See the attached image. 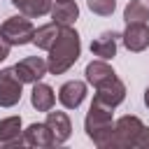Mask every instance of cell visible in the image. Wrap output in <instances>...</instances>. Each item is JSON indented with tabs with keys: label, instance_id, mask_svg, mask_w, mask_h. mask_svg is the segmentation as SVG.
<instances>
[{
	"label": "cell",
	"instance_id": "obj_13",
	"mask_svg": "<svg viewBox=\"0 0 149 149\" xmlns=\"http://www.w3.org/2000/svg\"><path fill=\"white\" fill-rule=\"evenodd\" d=\"M23 144H28V147H51V144H56V140H54L47 123H30L23 130Z\"/></svg>",
	"mask_w": 149,
	"mask_h": 149
},
{
	"label": "cell",
	"instance_id": "obj_9",
	"mask_svg": "<svg viewBox=\"0 0 149 149\" xmlns=\"http://www.w3.org/2000/svg\"><path fill=\"white\" fill-rule=\"evenodd\" d=\"M84 98H86V84L79 79H70L58 88V100L68 109H77L84 102Z\"/></svg>",
	"mask_w": 149,
	"mask_h": 149
},
{
	"label": "cell",
	"instance_id": "obj_4",
	"mask_svg": "<svg viewBox=\"0 0 149 149\" xmlns=\"http://www.w3.org/2000/svg\"><path fill=\"white\" fill-rule=\"evenodd\" d=\"M33 33H35V28H33V23H30V19L28 16H9V19H5V23L0 26V35L12 44V47H21V44H28V42H33Z\"/></svg>",
	"mask_w": 149,
	"mask_h": 149
},
{
	"label": "cell",
	"instance_id": "obj_23",
	"mask_svg": "<svg viewBox=\"0 0 149 149\" xmlns=\"http://www.w3.org/2000/svg\"><path fill=\"white\" fill-rule=\"evenodd\" d=\"M144 105L149 107V86H147V91H144Z\"/></svg>",
	"mask_w": 149,
	"mask_h": 149
},
{
	"label": "cell",
	"instance_id": "obj_22",
	"mask_svg": "<svg viewBox=\"0 0 149 149\" xmlns=\"http://www.w3.org/2000/svg\"><path fill=\"white\" fill-rule=\"evenodd\" d=\"M9 49H12V44H9V42L0 35V61H5V58L9 56Z\"/></svg>",
	"mask_w": 149,
	"mask_h": 149
},
{
	"label": "cell",
	"instance_id": "obj_18",
	"mask_svg": "<svg viewBox=\"0 0 149 149\" xmlns=\"http://www.w3.org/2000/svg\"><path fill=\"white\" fill-rule=\"evenodd\" d=\"M84 74H86V81L91 84V86H98L102 79H107V77H112L114 74V70L100 58V61H91L88 65H86V70H84Z\"/></svg>",
	"mask_w": 149,
	"mask_h": 149
},
{
	"label": "cell",
	"instance_id": "obj_3",
	"mask_svg": "<svg viewBox=\"0 0 149 149\" xmlns=\"http://www.w3.org/2000/svg\"><path fill=\"white\" fill-rule=\"evenodd\" d=\"M144 123L133 116V114H126L121 119L114 121V128H112V135L107 140V147L105 149H116V147H135V140L137 135L142 133Z\"/></svg>",
	"mask_w": 149,
	"mask_h": 149
},
{
	"label": "cell",
	"instance_id": "obj_11",
	"mask_svg": "<svg viewBox=\"0 0 149 149\" xmlns=\"http://www.w3.org/2000/svg\"><path fill=\"white\" fill-rule=\"evenodd\" d=\"M51 21L58 23V26H72L77 19H79V7L74 0H56L51 2Z\"/></svg>",
	"mask_w": 149,
	"mask_h": 149
},
{
	"label": "cell",
	"instance_id": "obj_19",
	"mask_svg": "<svg viewBox=\"0 0 149 149\" xmlns=\"http://www.w3.org/2000/svg\"><path fill=\"white\" fill-rule=\"evenodd\" d=\"M123 19H126V23H133V21L147 23L149 21V2L147 0H130L123 9Z\"/></svg>",
	"mask_w": 149,
	"mask_h": 149
},
{
	"label": "cell",
	"instance_id": "obj_6",
	"mask_svg": "<svg viewBox=\"0 0 149 149\" xmlns=\"http://www.w3.org/2000/svg\"><path fill=\"white\" fill-rule=\"evenodd\" d=\"M21 86L23 81L14 74V68L0 70V107H14L21 100Z\"/></svg>",
	"mask_w": 149,
	"mask_h": 149
},
{
	"label": "cell",
	"instance_id": "obj_17",
	"mask_svg": "<svg viewBox=\"0 0 149 149\" xmlns=\"http://www.w3.org/2000/svg\"><path fill=\"white\" fill-rule=\"evenodd\" d=\"M58 30H61V26L58 23H44V26H40L35 33H33V44L35 47H40V49H44V51H49V47L54 44V40L58 37Z\"/></svg>",
	"mask_w": 149,
	"mask_h": 149
},
{
	"label": "cell",
	"instance_id": "obj_1",
	"mask_svg": "<svg viewBox=\"0 0 149 149\" xmlns=\"http://www.w3.org/2000/svg\"><path fill=\"white\" fill-rule=\"evenodd\" d=\"M81 54V40L72 26H61L58 37L49 47V58H47V70L51 74H63L68 72Z\"/></svg>",
	"mask_w": 149,
	"mask_h": 149
},
{
	"label": "cell",
	"instance_id": "obj_14",
	"mask_svg": "<svg viewBox=\"0 0 149 149\" xmlns=\"http://www.w3.org/2000/svg\"><path fill=\"white\" fill-rule=\"evenodd\" d=\"M116 40H119V33L105 30V33H100V35L91 42V51H93L98 58L109 61V58H114V54H116Z\"/></svg>",
	"mask_w": 149,
	"mask_h": 149
},
{
	"label": "cell",
	"instance_id": "obj_16",
	"mask_svg": "<svg viewBox=\"0 0 149 149\" xmlns=\"http://www.w3.org/2000/svg\"><path fill=\"white\" fill-rule=\"evenodd\" d=\"M12 5L28 19H37L49 14L51 9V0H12Z\"/></svg>",
	"mask_w": 149,
	"mask_h": 149
},
{
	"label": "cell",
	"instance_id": "obj_8",
	"mask_svg": "<svg viewBox=\"0 0 149 149\" xmlns=\"http://www.w3.org/2000/svg\"><path fill=\"white\" fill-rule=\"evenodd\" d=\"M119 37H121V42L128 51H135V54L144 51L149 47V26L142 23V21H133V23L126 26V30Z\"/></svg>",
	"mask_w": 149,
	"mask_h": 149
},
{
	"label": "cell",
	"instance_id": "obj_21",
	"mask_svg": "<svg viewBox=\"0 0 149 149\" xmlns=\"http://www.w3.org/2000/svg\"><path fill=\"white\" fill-rule=\"evenodd\" d=\"M135 147H140V149H149V128H147V126H144V128H142V133L137 135Z\"/></svg>",
	"mask_w": 149,
	"mask_h": 149
},
{
	"label": "cell",
	"instance_id": "obj_10",
	"mask_svg": "<svg viewBox=\"0 0 149 149\" xmlns=\"http://www.w3.org/2000/svg\"><path fill=\"white\" fill-rule=\"evenodd\" d=\"M47 126H49V130H51V135H54V140H56V144H61V142H65L68 137H70V133H72V123H70V116L65 114V112H54V107L47 112V121H44Z\"/></svg>",
	"mask_w": 149,
	"mask_h": 149
},
{
	"label": "cell",
	"instance_id": "obj_2",
	"mask_svg": "<svg viewBox=\"0 0 149 149\" xmlns=\"http://www.w3.org/2000/svg\"><path fill=\"white\" fill-rule=\"evenodd\" d=\"M84 128H86V135L93 140V144L100 147V149H105L107 147V140L112 135V128H114L112 107L93 100L91 107H88V114L84 119Z\"/></svg>",
	"mask_w": 149,
	"mask_h": 149
},
{
	"label": "cell",
	"instance_id": "obj_5",
	"mask_svg": "<svg viewBox=\"0 0 149 149\" xmlns=\"http://www.w3.org/2000/svg\"><path fill=\"white\" fill-rule=\"evenodd\" d=\"M123 98H126V86H123V81L116 77V72H114L112 77L102 79V81L95 86V98H93V100H98V102H102V105H107V107L114 109L116 105L123 102Z\"/></svg>",
	"mask_w": 149,
	"mask_h": 149
},
{
	"label": "cell",
	"instance_id": "obj_20",
	"mask_svg": "<svg viewBox=\"0 0 149 149\" xmlns=\"http://www.w3.org/2000/svg\"><path fill=\"white\" fill-rule=\"evenodd\" d=\"M86 5L98 16H109L116 9V0H86Z\"/></svg>",
	"mask_w": 149,
	"mask_h": 149
},
{
	"label": "cell",
	"instance_id": "obj_12",
	"mask_svg": "<svg viewBox=\"0 0 149 149\" xmlns=\"http://www.w3.org/2000/svg\"><path fill=\"white\" fill-rule=\"evenodd\" d=\"M0 144L2 147H21L23 144V130H21V116H7L0 121Z\"/></svg>",
	"mask_w": 149,
	"mask_h": 149
},
{
	"label": "cell",
	"instance_id": "obj_15",
	"mask_svg": "<svg viewBox=\"0 0 149 149\" xmlns=\"http://www.w3.org/2000/svg\"><path fill=\"white\" fill-rule=\"evenodd\" d=\"M30 102L37 112H49L56 102V93L49 84H42V81H35L33 84V91H30Z\"/></svg>",
	"mask_w": 149,
	"mask_h": 149
},
{
	"label": "cell",
	"instance_id": "obj_7",
	"mask_svg": "<svg viewBox=\"0 0 149 149\" xmlns=\"http://www.w3.org/2000/svg\"><path fill=\"white\" fill-rule=\"evenodd\" d=\"M47 61L42 56H26L14 65V74L23 81V84H35L47 74Z\"/></svg>",
	"mask_w": 149,
	"mask_h": 149
},
{
	"label": "cell",
	"instance_id": "obj_24",
	"mask_svg": "<svg viewBox=\"0 0 149 149\" xmlns=\"http://www.w3.org/2000/svg\"><path fill=\"white\" fill-rule=\"evenodd\" d=\"M147 2H149V0H147Z\"/></svg>",
	"mask_w": 149,
	"mask_h": 149
}]
</instances>
